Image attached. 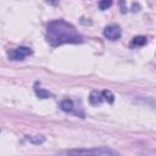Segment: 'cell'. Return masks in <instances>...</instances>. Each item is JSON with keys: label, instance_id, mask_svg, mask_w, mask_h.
<instances>
[{"label": "cell", "instance_id": "cell-10", "mask_svg": "<svg viewBox=\"0 0 156 156\" xmlns=\"http://www.w3.org/2000/svg\"><path fill=\"white\" fill-rule=\"evenodd\" d=\"M112 5V0H100L99 2V9L100 10H107Z\"/></svg>", "mask_w": 156, "mask_h": 156}, {"label": "cell", "instance_id": "cell-2", "mask_svg": "<svg viewBox=\"0 0 156 156\" xmlns=\"http://www.w3.org/2000/svg\"><path fill=\"white\" fill-rule=\"evenodd\" d=\"M62 154L66 155H93V156H116L118 155L117 151L107 149V147H95V149H74L67 150Z\"/></svg>", "mask_w": 156, "mask_h": 156}, {"label": "cell", "instance_id": "cell-3", "mask_svg": "<svg viewBox=\"0 0 156 156\" xmlns=\"http://www.w3.org/2000/svg\"><path fill=\"white\" fill-rule=\"evenodd\" d=\"M121 34H122L121 28L117 24H110V26L105 27V29H104V35L108 40H112V41L118 40L121 38Z\"/></svg>", "mask_w": 156, "mask_h": 156}, {"label": "cell", "instance_id": "cell-6", "mask_svg": "<svg viewBox=\"0 0 156 156\" xmlns=\"http://www.w3.org/2000/svg\"><path fill=\"white\" fill-rule=\"evenodd\" d=\"M60 106H61V108H62L63 111L69 112V111L73 110V101L69 100V99H66V100L61 101V105H60Z\"/></svg>", "mask_w": 156, "mask_h": 156}, {"label": "cell", "instance_id": "cell-8", "mask_svg": "<svg viewBox=\"0 0 156 156\" xmlns=\"http://www.w3.org/2000/svg\"><path fill=\"white\" fill-rule=\"evenodd\" d=\"M35 94H37V96L38 98H40V99H49L50 96H51V94L48 91V90H45V89H35Z\"/></svg>", "mask_w": 156, "mask_h": 156}, {"label": "cell", "instance_id": "cell-5", "mask_svg": "<svg viewBox=\"0 0 156 156\" xmlns=\"http://www.w3.org/2000/svg\"><path fill=\"white\" fill-rule=\"evenodd\" d=\"M89 101L91 105H100L102 102V95L100 91H93L89 96Z\"/></svg>", "mask_w": 156, "mask_h": 156}, {"label": "cell", "instance_id": "cell-4", "mask_svg": "<svg viewBox=\"0 0 156 156\" xmlns=\"http://www.w3.org/2000/svg\"><path fill=\"white\" fill-rule=\"evenodd\" d=\"M32 54V50L27 46H20L15 50H12L10 54H9V58L12 60V61H18V60H23L26 56L30 55Z\"/></svg>", "mask_w": 156, "mask_h": 156}, {"label": "cell", "instance_id": "cell-12", "mask_svg": "<svg viewBox=\"0 0 156 156\" xmlns=\"http://www.w3.org/2000/svg\"><path fill=\"white\" fill-rule=\"evenodd\" d=\"M121 6H122V12H126V7H124V0H121Z\"/></svg>", "mask_w": 156, "mask_h": 156}, {"label": "cell", "instance_id": "cell-9", "mask_svg": "<svg viewBox=\"0 0 156 156\" xmlns=\"http://www.w3.org/2000/svg\"><path fill=\"white\" fill-rule=\"evenodd\" d=\"M133 45H136V46H143L146 44V37H143V35H139V37H135L133 39Z\"/></svg>", "mask_w": 156, "mask_h": 156}, {"label": "cell", "instance_id": "cell-7", "mask_svg": "<svg viewBox=\"0 0 156 156\" xmlns=\"http://www.w3.org/2000/svg\"><path fill=\"white\" fill-rule=\"evenodd\" d=\"M101 95H102V100H105V101H107V102H110V104H112V102L115 101V96H113V94H112L110 90H104V91H101Z\"/></svg>", "mask_w": 156, "mask_h": 156}, {"label": "cell", "instance_id": "cell-11", "mask_svg": "<svg viewBox=\"0 0 156 156\" xmlns=\"http://www.w3.org/2000/svg\"><path fill=\"white\" fill-rule=\"evenodd\" d=\"M32 143H34V144H40V143H43L44 141V138L41 136V138H28Z\"/></svg>", "mask_w": 156, "mask_h": 156}, {"label": "cell", "instance_id": "cell-1", "mask_svg": "<svg viewBox=\"0 0 156 156\" xmlns=\"http://www.w3.org/2000/svg\"><path fill=\"white\" fill-rule=\"evenodd\" d=\"M46 40L49 41L50 45L58 46L62 44L82 43L83 37L78 33V30L71 23L63 20H57L48 24Z\"/></svg>", "mask_w": 156, "mask_h": 156}]
</instances>
